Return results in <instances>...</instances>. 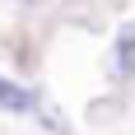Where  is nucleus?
<instances>
[{
    "mask_svg": "<svg viewBox=\"0 0 135 135\" xmlns=\"http://www.w3.org/2000/svg\"><path fill=\"white\" fill-rule=\"evenodd\" d=\"M0 107L5 112H33L37 98H33V89H23V84H14V79L0 75Z\"/></svg>",
    "mask_w": 135,
    "mask_h": 135,
    "instance_id": "f257e3e1",
    "label": "nucleus"
},
{
    "mask_svg": "<svg viewBox=\"0 0 135 135\" xmlns=\"http://www.w3.org/2000/svg\"><path fill=\"white\" fill-rule=\"evenodd\" d=\"M117 70L131 75V28H121V37H117Z\"/></svg>",
    "mask_w": 135,
    "mask_h": 135,
    "instance_id": "f03ea898",
    "label": "nucleus"
}]
</instances>
